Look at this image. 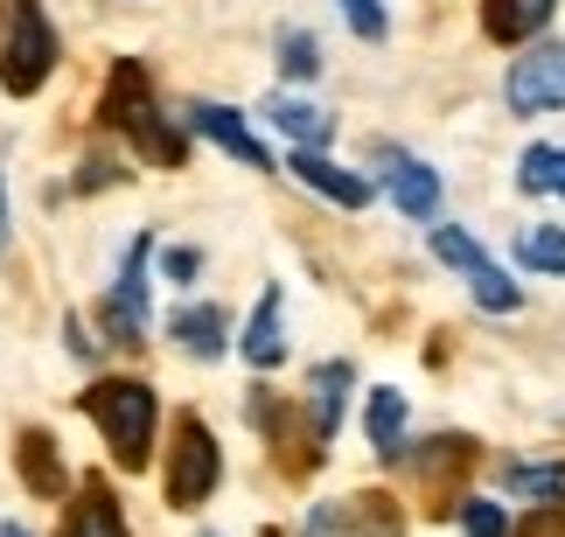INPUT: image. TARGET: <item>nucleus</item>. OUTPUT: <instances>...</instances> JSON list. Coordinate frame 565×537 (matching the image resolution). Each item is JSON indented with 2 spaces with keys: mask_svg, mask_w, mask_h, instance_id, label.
I'll list each match as a JSON object with an SVG mask.
<instances>
[{
  "mask_svg": "<svg viewBox=\"0 0 565 537\" xmlns=\"http://www.w3.org/2000/svg\"><path fill=\"white\" fill-rule=\"evenodd\" d=\"M516 182H524L531 196H565V147H531L524 168H516Z\"/></svg>",
  "mask_w": 565,
  "mask_h": 537,
  "instance_id": "aec40b11",
  "label": "nucleus"
},
{
  "mask_svg": "<svg viewBox=\"0 0 565 537\" xmlns=\"http://www.w3.org/2000/svg\"><path fill=\"white\" fill-rule=\"evenodd\" d=\"M63 537H126L119 496H113L105 482H84V488H77V509L63 517Z\"/></svg>",
  "mask_w": 565,
  "mask_h": 537,
  "instance_id": "f3484780",
  "label": "nucleus"
},
{
  "mask_svg": "<svg viewBox=\"0 0 565 537\" xmlns=\"http://www.w3.org/2000/svg\"><path fill=\"white\" fill-rule=\"evenodd\" d=\"M63 56V42L42 14V0H8V35H0V92L8 98H35L50 84Z\"/></svg>",
  "mask_w": 565,
  "mask_h": 537,
  "instance_id": "7ed1b4c3",
  "label": "nucleus"
},
{
  "mask_svg": "<svg viewBox=\"0 0 565 537\" xmlns=\"http://www.w3.org/2000/svg\"><path fill=\"white\" fill-rule=\"evenodd\" d=\"M287 168L315 189V196H329V203H342V210H363V203H371V182H363L356 168H335L329 154H321V147H294V161H287Z\"/></svg>",
  "mask_w": 565,
  "mask_h": 537,
  "instance_id": "9d476101",
  "label": "nucleus"
},
{
  "mask_svg": "<svg viewBox=\"0 0 565 537\" xmlns=\"http://www.w3.org/2000/svg\"><path fill=\"white\" fill-rule=\"evenodd\" d=\"M216 482H224V454H216V433L195 412L175 419V447H168V503L175 509H195L216 496Z\"/></svg>",
  "mask_w": 565,
  "mask_h": 537,
  "instance_id": "20e7f679",
  "label": "nucleus"
},
{
  "mask_svg": "<svg viewBox=\"0 0 565 537\" xmlns=\"http://www.w3.org/2000/svg\"><path fill=\"white\" fill-rule=\"evenodd\" d=\"M237 350H245L252 370H279L287 363V329H279V287L258 293V308L245 321V335H237Z\"/></svg>",
  "mask_w": 565,
  "mask_h": 537,
  "instance_id": "f8f14e48",
  "label": "nucleus"
},
{
  "mask_svg": "<svg viewBox=\"0 0 565 537\" xmlns=\"http://www.w3.org/2000/svg\"><path fill=\"white\" fill-rule=\"evenodd\" d=\"M168 335H175L195 363H216V356H224V342H231V314L224 308H175Z\"/></svg>",
  "mask_w": 565,
  "mask_h": 537,
  "instance_id": "4468645a",
  "label": "nucleus"
},
{
  "mask_svg": "<svg viewBox=\"0 0 565 537\" xmlns=\"http://www.w3.org/2000/svg\"><path fill=\"white\" fill-rule=\"evenodd\" d=\"M510 112H565V42H537V50H524L510 63V84H503Z\"/></svg>",
  "mask_w": 565,
  "mask_h": 537,
  "instance_id": "423d86ee",
  "label": "nucleus"
},
{
  "mask_svg": "<svg viewBox=\"0 0 565 537\" xmlns=\"http://www.w3.org/2000/svg\"><path fill=\"white\" fill-rule=\"evenodd\" d=\"M266 119L279 126V133H287L294 147H329V133H335V119L321 112V105H308V98H266Z\"/></svg>",
  "mask_w": 565,
  "mask_h": 537,
  "instance_id": "a211bd4d",
  "label": "nucleus"
},
{
  "mask_svg": "<svg viewBox=\"0 0 565 537\" xmlns=\"http://www.w3.org/2000/svg\"><path fill=\"white\" fill-rule=\"evenodd\" d=\"M161 272L175 279V287H189V279L203 272V251H195V245H175V251H168V259H161Z\"/></svg>",
  "mask_w": 565,
  "mask_h": 537,
  "instance_id": "a878e982",
  "label": "nucleus"
},
{
  "mask_svg": "<svg viewBox=\"0 0 565 537\" xmlns=\"http://www.w3.org/2000/svg\"><path fill=\"white\" fill-rule=\"evenodd\" d=\"M552 14H558V0H482L489 42H531Z\"/></svg>",
  "mask_w": 565,
  "mask_h": 537,
  "instance_id": "2eb2a0df",
  "label": "nucleus"
},
{
  "mask_svg": "<svg viewBox=\"0 0 565 537\" xmlns=\"http://www.w3.org/2000/svg\"><path fill=\"white\" fill-rule=\"evenodd\" d=\"M84 412L98 419V433L105 447H113V461L119 468H140L154 461V426H161V398L147 391L140 377H98L92 391H84Z\"/></svg>",
  "mask_w": 565,
  "mask_h": 537,
  "instance_id": "f03ea898",
  "label": "nucleus"
},
{
  "mask_svg": "<svg viewBox=\"0 0 565 537\" xmlns=\"http://www.w3.org/2000/svg\"><path fill=\"white\" fill-rule=\"evenodd\" d=\"M14 468H21V482H29V496H42V503L71 496V475H63V461H56V440L42 433V426H29V433L14 440Z\"/></svg>",
  "mask_w": 565,
  "mask_h": 537,
  "instance_id": "9b49d317",
  "label": "nucleus"
},
{
  "mask_svg": "<svg viewBox=\"0 0 565 537\" xmlns=\"http://www.w3.org/2000/svg\"><path fill=\"white\" fill-rule=\"evenodd\" d=\"M279 71H287V77H300V84H308V77L321 71V42H315L308 29H287V35H279Z\"/></svg>",
  "mask_w": 565,
  "mask_h": 537,
  "instance_id": "b1692460",
  "label": "nucleus"
},
{
  "mask_svg": "<svg viewBox=\"0 0 565 537\" xmlns=\"http://www.w3.org/2000/svg\"><path fill=\"white\" fill-rule=\"evenodd\" d=\"M433 259H447L454 272H461V279H468V293L482 300L489 314H510L516 300H524V293H516V279H510L503 266H495V259H489V251L468 238L461 224H433Z\"/></svg>",
  "mask_w": 565,
  "mask_h": 537,
  "instance_id": "39448f33",
  "label": "nucleus"
},
{
  "mask_svg": "<svg viewBox=\"0 0 565 537\" xmlns=\"http://www.w3.org/2000/svg\"><path fill=\"white\" fill-rule=\"evenodd\" d=\"M147 251H154V230H134V245H126V259H119V287L105 300L113 342H140V329H147Z\"/></svg>",
  "mask_w": 565,
  "mask_h": 537,
  "instance_id": "0eeeda50",
  "label": "nucleus"
},
{
  "mask_svg": "<svg viewBox=\"0 0 565 537\" xmlns=\"http://www.w3.org/2000/svg\"><path fill=\"white\" fill-rule=\"evenodd\" d=\"M384 189L412 224H433V210H440V175H433L426 161L398 154V147H384Z\"/></svg>",
  "mask_w": 565,
  "mask_h": 537,
  "instance_id": "1a4fd4ad",
  "label": "nucleus"
},
{
  "mask_svg": "<svg viewBox=\"0 0 565 537\" xmlns=\"http://www.w3.org/2000/svg\"><path fill=\"white\" fill-rule=\"evenodd\" d=\"M14 238V224H8V189H0V245Z\"/></svg>",
  "mask_w": 565,
  "mask_h": 537,
  "instance_id": "cd10ccee",
  "label": "nucleus"
},
{
  "mask_svg": "<svg viewBox=\"0 0 565 537\" xmlns=\"http://www.w3.org/2000/svg\"><path fill=\"white\" fill-rule=\"evenodd\" d=\"M329 530H342V537H398L405 530V517H398V503L391 496H350V503H335L329 509Z\"/></svg>",
  "mask_w": 565,
  "mask_h": 537,
  "instance_id": "ddd939ff",
  "label": "nucleus"
},
{
  "mask_svg": "<svg viewBox=\"0 0 565 537\" xmlns=\"http://www.w3.org/2000/svg\"><path fill=\"white\" fill-rule=\"evenodd\" d=\"M350 384H356V370H350V363H321V370H315V391H308L315 440H335V426H342V398H350Z\"/></svg>",
  "mask_w": 565,
  "mask_h": 537,
  "instance_id": "6ab92c4d",
  "label": "nucleus"
},
{
  "mask_svg": "<svg viewBox=\"0 0 565 537\" xmlns=\"http://www.w3.org/2000/svg\"><path fill=\"white\" fill-rule=\"evenodd\" d=\"M516 266L524 272H565V230L558 224L524 230V238H516Z\"/></svg>",
  "mask_w": 565,
  "mask_h": 537,
  "instance_id": "412c9836",
  "label": "nucleus"
},
{
  "mask_svg": "<svg viewBox=\"0 0 565 537\" xmlns=\"http://www.w3.org/2000/svg\"><path fill=\"white\" fill-rule=\"evenodd\" d=\"M98 119L113 126V133L134 140L154 168H182V161H189L182 126H168V112L154 105V84H147V71H140L134 56L113 63V77H105V98H98Z\"/></svg>",
  "mask_w": 565,
  "mask_h": 537,
  "instance_id": "f257e3e1",
  "label": "nucleus"
},
{
  "mask_svg": "<svg viewBox=\"0 0 565 537\" xmlns=\"http://www.w3.org/2000/svg\"><path fill=\"white\" fill-rule=\"evenodd\" d=\"M461 530H468V537H503V530H510V517H503V503L468 496V503H461Z\"/></svg>",
  "mask_w": 565,
  "mask_h": 537,
  "instance_id": "393cba45",
  "label": "nucleus"
},
{
  "mask_svg": "<svg viewBox=\"0 0 565 537\" xmlns=\"http://www.w3.org/2000/svg\"><path fill=\"white\" fill-rule=\"evenodd\" d=\"M189 126H195V133H203V140H216V147H224L231 161H245V168H258V175H266V168H273V154H266V140H258L252 126H245V119L231 112V105H216V98H195V105H189Z\"/></svg>",
  "mask_w": 565,
  "mask_h": 537,
  "instance_id": "6e6552de",
  "label": "nucleus"
},
{
  "mask_svg": "<svg viewBox=\"0 0 565 537\" xmlns=\"http://www.w3.org/2000/svg\"><path fill=\"white\" fill-rule=\"evenodd\" d=\"M503 482H510V496H537V503H558V496H565V468H558V461H545V468L516 461Z\"/></svg>",
  "mask_w": 565,
  "mask_h": 537,
  "instance_id": "4be33fe9",
  "label": "nucleus"
},
{
  "mask_svg": "<svg viewBox=\"0 0 565 537\" xmlns=\"http://www.w3.org/2000/svg\"><path fill=\"white\" fill-rule=\"evenodd\" d=\"M363 433H371L377 461H405V391H391V384H377L371 405H363Z\"/></svg>",
  "mask_w": 565,
  "mask_h": 537,
  "instance_id": "dca6fc26",
  "label": "nucleus"
},
{
  "mask_svg": "<svg viewBox=\"0 0 565 537\" xmlns=\"http://www.w3.org/2000/svg\"><path fill=\"white\" fill-rule=\"evenodd\" d=\"M405 454H412V447H405ZM468 461H475V447L454 440V433H447V440H426V454H412V468H419L426 482H447L454 468H468Z\"/></svg>",
  "mask_w": 565,
  "mask_h": 537,
  "instance_id": "5701e85b",
  "label": "nucleus"
},
{
  "mask_svg": "<svg viewBox=\"0 0 565 537\" xmlns=\"http://www.w3.org/2000/svg\"><path fill=\"white\" fill-rule=\"evenodd\" d=\"M63 342H71V356H84V363H92V356H98V342H92V329H77V314H71V321H63Z\"/></svg>",
  "mask_w": 565,
  "mask_h": 537,
  "instance_id": "bb28decb",
  "label": "nucleus"
},
{
  "mask_svg": "<svg viewBox=\"0 0 565 537\" xmlns=\"http://www.w3.org/2000/svg\"><path fill=\"white\" fill-rule=\"evenodd\" d=\"M0 537H29V530H21V524H0Z\"/></svg>",
  "mask_w": 565,
  "mask_h": 537,
  "instance_id": "c85d7f7f",
  "label": "nucleus"
}]
</instances>
